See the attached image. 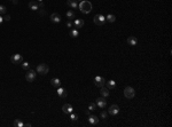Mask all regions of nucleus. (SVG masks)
<instances>
[{"label":"nucleus","mask_w":172,"mask_h":127,"mask_svg":"<svg viewBox=\"0 0 172 127\" xmlns=\"http://www.w3.org/2000/svg\"><path fill=\"white\" fill-rule=\"evenodd\" d=\"M126 41H127V44L130 45V46H136V45L138 44V40H136V37H133V36L128 37Z\"/></svg>","instance_id":"nucleus-17"},{"label":"nucleus","mask_w":172,"mask_h":127,"mask_svg":"<svg viewBox=\"0 0 172 127\" xmlns=\"http://www.w3.org/2000/svg\"><path fill=\"white\" fill-rule=\"evenodd\" d=\"M106 84H107V88H108L109 91L116 88V81H115V80H109V81H107Z\"/></svg>","instance_id":"nucleus-18"},{"label":"nucleus","mask_w":172,"mask_h":127,"mask_svg":"<svg viewBox=\"0 0 172 127\" xmlns=\"http://www.w3.org/2000/svg\"><path fill=\"white\" fill-rule=\"evenodd\" d=\"M92 8H93L92 4L88 0H81V2L79 4V9L83 14H88L92 10Z\"/></svg>","instance_id":"nucleus-1"},{"label":"nucleus","mask_w":172,"mask_h":127,"mask_svg":"<svg viewBox=\"0 0 172 127\" xmlns=\"http://www.w3.org/2000/svg\"><path fill=\"white\" fill-rule=\"evenodd\" d=\"M31 126H32V125H31L30 123H27V124H24V126H23V127H31Z\"/></svg>","instance_id":"nucleus-32"},{"label":"nucleus","mask_w":172,"mask_h":127,"mask_svg":"<svg viewBox=\"0 0 172 127\" xmlns=\"http://www.w3.org/2000/svg\"><path fill=\"white\" fill-rule=\"evenodd\" d=\"M21 65H22V68H23L24 70H28L29 68H30V64H29V62H22V63H21Z\"/></svg>","instance_id":"nucleus-28"},{"label":"nucleus","mask_w":172,"mask_h":127,"mask_svg":"<svg viewBox=\"0 0 172 127\" xmlns=\"http://www.w3.org/2000/svg\"><path fill=\"white\" fill-rule=\"evenodd\" d=\"M84 24H85V22L83 20H75V22H73V25L76 28H83Z\"/></svg>","instance_id":"nucleus-19"},{"label":"nucleus","mask_w":172,"mask_h":127,"mask_svg":"<svg viewBox=\"0 0 172 127\" xmlns=\"http://www.w3.org/2000/svg\"><path fill=\"white\" fill-rule=\"evenodd\" d=\"M75 17H76V13L73 12V10H68V12H67V18H68L69 21L73 20Z\"/></svg>","instance_id":"nucleus-20"},{"label":"nucleus","mask_w":172,"mask_h":127,"mask_svg":"<svg viewBox=\"0 0 172 127\" xmlns=\"http://www.w3.org/2000/svg\"><path fill=\"white\" fill-rule=\"evenodd\" d=\"M15 127H23L24 126V123L22 121L21 119H15L14 120V124H13Z\"/></svg>","instance_id":"nucleus-23"},{"label":"nucleus","mask_w":172,"mask_h":127,"mask_svg":"<svg viewBox=\"0 0 172 127\" xmlns=\"http://www.w3.org/2000/svg\"><path fill=\"white\" fill-rule=\"evenodd\" d=\"M49 18H51V21H52L53 23H60L61 22V16H60V14H57V13H53Z\"/></svg>","instance_id":"nucleus-10"},{"label":"nucleus","mask_w":172,"mask_h":127,"mask_svg":"<svg viewBox=\"0 0 172 127\" xmlns=\"http://www.w3.org/2000/svg\"><path fill=\"white\" fill-rule=\"evenodd\" d=\"M99 121H100V119L96 116H90L88 117V123L91 124V125H98Z\"/></svg>","instance_id":"nucleus-12"},{"label":"nucleus","mask_w":172,"mask_h":127,"mask_svg":"<svg viewBox=\"0 0 172 127\" xmlns=\"http://www.w3.org/2000/svg\"><path fill=\"white\" fill-rule=\"evenodd\" d=\"M57 95L60 96L61 99H64V97H67V95H68V94H67V91L60 86V87L57 88Z\"/></svg>","instance_id":"nucleus-14"},{"label":"nucleus","mask_w":172,"mask_h":127,"mask_svg":"<svg viewBox=\"0 0 172 127\" xmlns=\"http://www.w3.org/2000/svg\"><path fill=\"white\" fill-rule=\"evenodd\" d=\"M17 2H18L17 0H13V4H14V5H16V4H17Z\"/></svg>","instance_id":"nucleus-36"},{"label":"nucleus","mask_w":172,"mask_h":127,"mask_svg":"<svg viewBox=\"0 0 172 127\" xmlns=\"http://www.w3.org/2000/svg\"><path fill=\"white\" fill-rule=\"evenodd\" d=\"M67 5H68L69 7L73 8V9H75V8H77V6H78L76 0H68V1H67Z\"/></svg>","instance_id":"nucleus-21"},{"label":"nucleus","mask_w":172,"mask_h":127,"mask_svg":"<svg viewBox=\"0 0 172 127\" xmlns=\"http://www.w3.org/2000/svg\"><path fill=\"white\" fill-rule=\"evenodd\" d=\"M67 26H68V28H72V26H73V23H72L71 21H68V22H67Z\"/></svg>","instance_id":"nucleus-30"},{"label":"nucleus","mask_w":172,"mask_h":127,"mask_svg":"<svg viewBox=\"0 0 172 127\" xmlns=\"http://www.w3.org/2000/svg\"><path fill=\"white\" fill-rule=\"evenodd\" d=\"M48 71H49V68H48L47 64L41 63V64H39V65L37 67V72H38L39 75H41V76L47 75Z\"/></svg>","instance_id":"nucleus-3"},{"label":"nucleus","mask_w":172,"mask_h":127,"mask_svg":"<svg viewBox=\"0 0 172 127\" xmlns=\"http://www.w3.org/2000/svg\"><path fill=\"white\" fill-rule=\"evenodd\" d=\"M36 71L35 70H29L28 72H27V75H25V79L28 80L29 83H32V81H35V79H36Z\"/></svg>","instance_id":"nucleus-7"},{"label":"nucleus","mask_w":172,"mask_h":127,"mask_svg":"<svg viewBox=\"0 0 172 127\" xmlns=\"http://www.w3.org/2000/svg\"><path fill=\"white\" fill-rule=\"evenodd\" d=\"M4 21H10V15H8V14H6V16L4 17Z\"/></svg>","instance_id":"nucleus-31"},{"label":"nucleus","mask_w":172,"mask_h":127,"mask_svg":"<svg viewBox=\"0 0 172 127\" xmlns=\"http://www.w3.org/2000/svg\"><path fill=\"white\" fill-rule=\"evenodd\" d=\"M95 104H96V107L101 108V109L106 108V105H107V101H106V97L101 96V97H99V99H96Z\"/></svg>","instance_id":"nucleus-9"},{"label":"nucleus","mask_w":172,"mask_h":127,"mask_svg":"<svg viewBox=\"0 0 172 127\" xmlns=\"http://www.w3.org/2000/svg\"><path fill=\"white\" fill-rule=\"evenodd\" d=\"M62 110H63L64 113H71V112H73V108H72L71 104H64L62 107Z\"/></svg>","instance_id":"nucleus-11"},{"label":"nucleus","mask_w":172,"mask_h":127,"mask_svg":"<svg viewBox=\"0 0 172 127\" xmlns=\"http://www.w3.org/2000/svg\"><path fill=\"white\" fill-rule=\"evenodd\" d=\"M100 93H101V96H103V97H108L109 95H110V92H109V89L107 87H101L100 88Z\"/></svg>","instance_id":"nucleus-16"},{"label":"nucleus","mask_w":172,"mask_h":127,"mask_svg":"<svg viewBox=\"0 0 172 127\" xmlns=\"http://www.w3.org/2000/svg\"><path fill=\"white\" fill-rule=\"evenodd\" d=\"M93 21H94V24H95V25H98V26H103L104 23H106V17H104L103 15H101V14H98V15L94 16Z\"/></svg>","instance_id":"nucleus-2"},{"label":"nucleus","mask_w":172,"mask_h":127,"mask_svg":"<svg viewBox=\"0 0 172 127\" xmlns=\"http://www.w3.org/2000/svg\"><path fill=\"white\" fill-rule=\"evenodd\" d=\"M28 6H29V9H31V10H38L39 9V4L37 1H30Z\"/></svg>","instance_id":"nucleus-13"},{"label":"nucleus","mask_w":172,"mask_h":127,"mask_svg":"<svg viewBox=\"0 0 172 127\" xmlns=\"http://www.w3.org/2000/svg\"><path fill=\"white\" fill-rule=\"evenodd\" d=\"M106 21H108V22L112 23V22H115V21H116V16L112 15V14H109V15L106 17Z\"/></svg>","instance_id":"nucleus-24"},{"label":"nucleus","mask_w":172,"mask_h":127,"mask_svg":"<svg viewBox=\"0 0 172 127\" xmlns=\"http://www.w3.org/2000/svg\"><path fill=\"white\" fill-rule=\"evenodd\" d=\"M2 22H4V17H2V16L0 15V25L2 24Z\"/></svg>","instance_id":"nucleus-34"},{"label":"nucleus","mask_w":172,"mask_h":127,"mask_svg":"<svg viewBox=\"0 0 172 127\" xmlns=\"http://www.w3.org/2000/svg\"><path fill=\"white\" fill-rule=\"evenodd\" d=\"M108 113H109V115H111V116L118 115V113H119V107H118L117 104H112V105H110Z\"/></svg>","instance_id":"nucleus-8"},{"label":"nucleus","mask_w":172,"mask_h":127,"mask_svg":"<svg viewBox=\"0 0 172 127\" xmlns=\"http://www.w3.org/2000/svg\"><path fill=\"white\" fill-rule=\"evenodd\" d=\"M94 84H95L96 87H103L104 85H106V80H104L103 77H101V76H96L95 78H94Z\"/></svg>","instance_id":"nucleus-6"},{"label":"nucleus","mask_w":172,"mask_h":127,"mask_svg":"<svg viewBox=\"0 0 172 127\" xmlns=\"http://www.w3.org/2000/svg\"><path fill=\"white\" fill-rule=\"evenodd\" d=\"M45 14V9L44 8H41V10H40V15H44Z\"/></svg>","instance_id":"nucleus-35"},{"label":"nucleus","mask_w":172,"mask_h":127,"mask_svg":"<svg viewBox=\"0 0 172 127\" xmlns=\"http://www.w3.org/2000/svg\"><path fill=\"white\" fill-rule=\"evenodd\" d=\"M124 96L126 99H133V97L136 96V91H134L132 87L127 86V87H125V89H124Z\"/></svg>","instance_id":"nucleus-4"},{"label":"nucleus","mask_w":172,"mask_h":127,"mask_svg":"<svg viewBox=\"0 0 172 127\" xmlns=\"http://www.w3.org/2000/svg\"><path fill=\"white\" fill-rule=\"evenodd\" d=\"M39 8H45L44 2H39Z\"/></svg>","instance_id":"nucleus-33"},{"label":"nucleus","mask_w":172,"mask_h":127,"mask_svg":"<svg viewBox=\"0 0 172 127\" xmlns=\"http://www.w3.org/2000/svg\"><path fill=\"white\" fill-rule=\"evenodd\" d=\"M10 62L13 64H21L23 62V56L21 55V54H14L10 57Z\"/></svg>","instance_id":"nucleus-5"},{"label":"nucleus","mask_w":172,"mask_h":127,"mask_svg":"<svg viewBox=\"0 0 172 127\" xmlns=\"http://www.w3.org/2000/svg\"><path fill=\"white\" fill-rule=\"evenodd\" d=\"M70 119L72 120V121H77V120H78V115H76V113H73V112H71V113H70Z\"/></svg>","instance_id":"nucleus-26"},{"label":"nucleus","mask_w":172,"mask_h":127,"mask_svg":"<svg viewBox=\"0 0 172 127\" xmlns=\"http://www.w3.org/2000/svg\"><path fill=\"white\" fill-rule=\"evenodd\" d=\"M101 119H107V117H108V112L107 111H101Z\"/></svg>","instance_id":"nucleus-29"},{"label":"nucleus","mask_w":172,"mask_h":127,"mask_svg":"<svg viewBox=\"0 0 172 127\" xmlns=\"http://www.w3.org/2000/svg\"><path fill=\"white\" fill-rule=\"evenodd\" d=\"M70 37H72V38H77V37L79 36V31L77 30V29H72V30H70Z\"/></svg>","instance_id":"nucleus-22"},{"label":"nucleus","mask_w":172,"mask_h":127,"mask_svg":"<svg viewBox=\"0 0 172 127\" xmlns=\"http://www.w3.org/2000/svg\"><path fill=\"white\" fill-rule=\"evenodd\" d=\"M6 13H7V8H6V6L0 5V15H1V14H6Z\"/></svg>","instance_id":"nucleus-25"},{"label":"nucleus","mask_w":172,"mask_h":127,"mask_svg":"<svg viewBox=\"0 0 172 127\" xmlns=\"http://www.w3.org/2000/svg\"><path fill=\"white\" fill-rule=\"evenodd\" d=\"M95 109H96V104L95 103H90V104H88V110H90V111H94Z\"/></svg>","instance_id":"nucleus-27"},{"label":"nucleus","mask_w":172,"mask_h":127,"mask_svg":"<svg viewBox=\"0 0 172 127\" xmlns=\"http://www.w3.org/2000/svg\"><path fill=\"white\" fill-rule=\"evenodd\" d=\"M51 84H52L53 87L59 88L61 86V80L59 78H53V79H51Z\"/></svg>","instance_id":"nucleus-15"},{"label":"nucleus","mask_w":172,"mask_h":127,"mask_svg":"<svg viewBox=\"0 0 172 127\" xmlns=\"http://www.w3.org/2000/svg\"><path fill=\"white\" fill-rule=\"evenodd\" d=\"M37 1H39V2H43V1H44V0H37Z\"/></svg>","instance_id":"nucleus-37"}]
</instances>
